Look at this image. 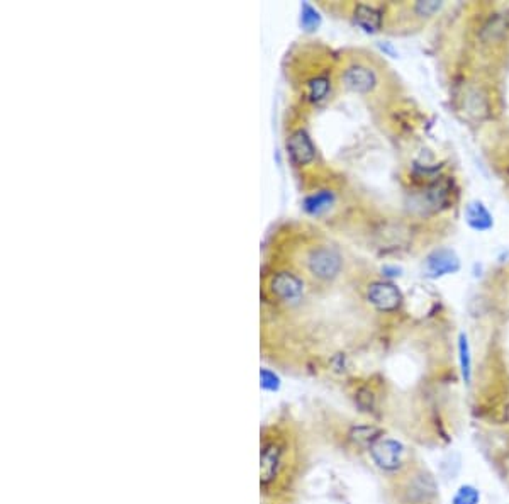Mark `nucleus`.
<instances>
[{
	"instance_id": "f257e3e1",
	"label": "nucleus",
	"mask_w": 509,
	"mask_h": 504,
	"mask_svg": "<svg viewBox=\"0 0 509 504\" xmlns=\"http://www.w3.org/2000/svg\"><path fill=\"white\" fill-rule=\"evenodd\" d=\"M306 269L318 280L328 282L340 276L343 269V258L335 248L319 245L313 247L306 255Z\"/></svg>"
},
{
	"instance_id": "f03ea898",
	"label": "nucleus",
	"mask_w": 509,
	"mask_h": 504,
	"mask_svg": "<svg viewBox=\"0 0 509 504\" xmlns=\"http://www.w3.org/2000/svg\"><path fill=\"white\" fill-rule=\"evenodd\" d=\"M367 299L375 309L382 311V313H394L402 304L401 290L394 284L384 280H375L368 284Z\"/></svg>"
},
{
	"instance_id": "7ed1b4c3",
	"label": "nucleus",
	"mask_w": 509,
	"mask_h": 504,
	"mask_svg": "<svg viewBox=\"0 0 509 504\" xmlns=\"http://www.w3.org/2000/svg\"><path fill=\"white\" fill-rule=\"evenodd\" d=\"M343 85L355 93H371L379 85L377 73L363 63H352L343 70Z\"/></svg>"
},
{
	"instance_id": "20e7f679",
	"label": "nucleus",
	"mask_w": 509,
	"mask_h": 504,
	"mask_svg": "<svg viewBox=\"0 0 509 504\" xmlns=\"http://www.w3.org/2000/svg\"><path fill=\"white\" fill-rule=\"evenodd\" d=\"M404 446L397 440L380 438L371 446V455L377 465L384 470H397L402 464Z\"/></svg>"
},
{
	"instance_id": "39448f33",
	"label": "nucleus",
	"mask_w": 509,
	"mask_h": 504,
	"mask_svg": "<svg viewBox=\"0 0 509 504\" xmlns=\"http://www.w3.org/2000/svg\"><path fill=\"white\" fill-rule=\"evenodd\" d=\"M270 290L284 302H297L304 294V282L295 273L278 272L270 280Z\"/></svg>"
},
{
	"instance_id": "423d86ee",
	"label": "nucleus",
	"mask_w": 509,
	"mask_h": 504,
	"mask_svg": "<svg viewBox=\"0 0 509 504\" xmlns=\"http://www.w3.org/2000/svg\"><path fill=\"white\" fill-rule=\"evenodd\" d=\"M287 151L295 165L306 167L316 160V148L309 134L304 129H295L287 139Z\"/></svg>"
},
{
	"instance_id": "0eeeda50",
	"label": "nucleus",
	"mask_w": 509,
	"mask_h": 504,
	"mask_svg": "<svg viewBox=\"0 0 509 504\" xmlns=\"http://www.w3.org/2000/svg\"><path fill=\"white\" fill-rule=\"evenodd\" d=\"M406 499L411 504H425L428 503L434 494H437V484L434 479L428 472H416L409 479L406 486Z\"/></svg>"
},
{
	"instance_id": "6e6552de",
	"label": "nucleus",
	"mask_w": 509,
	"mask_h": 504,
	"mask_svg": "<svg viewBox=\"0 0 509 504\" xmlns=\"http://www.w3.org/2000/svg\"><path fill=\"white\" fill-rule=\"evenodd\" d=\"M509 34V11L494 14L487 19V22L482 26L480 38L486 43H494V41L504 39Z\"/></svg>"
},
{
	"instance_id": "1a4fd4ad",
	"label": "nucleus",
	"mask_w": 509,
	"mask_h": 504,
	"mask_svg": "<svg viewBox=\"0 0 509 504\" xmlns=\"http://www.w3.org/2000/svg\"><path fill=\"white\" fill-rule=\"evenodd\" d=\"M278 465H281V448L275 444L264 446L260 458V472H262V484H269L277 475Z\"/></svg>"
},
{
	"instance_id": "9d476101",
	"label": "nucleus",
	"mask_w": 509,
	"mask_h": 504,
	"mask_svg": "<svg viewBox=\"0 0 509 504\" xmlns=\"http://www.w3.org/2000/svg\"><path fill=\"white\" fill-rule=\"evenodd\" d=\"M426 269H428L430 276L440 277V276H445V273H450V272H455V270H458V260L451 252L442 250V252H434L433 255L428 258Z\"/></svg>"
},
{
	"instance_id": "9b49d317",
	"label": "nucleus",
	"mask_w": 509,
	"mask_h": 504,
	"mask_svg": "<svg viewBox=\"0 0 509 504\" xmlns=\"http://www.w3.org/2000/svg\"><path fill=\"white\" fill-rule=\"evenodd\" d=\"M382 12L375 7L367 6V4H359L353 11V19L355 22L367 32H375L382 27Z\"/></svg>"
},
{
	"instance_id": "f8f14e48",
	"label": "nucleus",
	"mask_w": 509,
	"mask_h": 504,
	"mask_svg": "<svg viewBox=\"0 0 509 504\" xmlns=\"http://www.w3.org/2000/svg\"><path fill=\"white\" fill-rule=\"evenodd\" d=\"M458 358H460V370L465 384L472 382V355H470V345L469 338L465 333L460 335L458 338Z\"/></svg>"
},
{
	"instance_id": "ddd939ff",
	"label": "nucleus",
	"mask_w": 509,
	"mask_h": 504,
	"mask_svg": "<svg viewBox=\"0 0 509 504\" xmlns=\"http://www.w3.org/2000/svg\"><path fill=\"white\" fill-rule=\"evenodd\" d=\"M350 438L356 445H373L380 440V429L375 426H356L350 432Z\"/></svg>"
},
{
	"instance_id": "4468645a",
	"label": "nucleus",
	"mask_w": 509,
	"mask_h": 504,
	"mask_svg": "<svg viewBox=\"0 0 509 504\" xmlns=\"http://www.w3.org/2000/svg\"><path fill=\"white\" fill-rule=\"evenodd\" d=\"M467 214H469V223L475 229H480V231H482V229H489L492 226L491 214L487 212V209L484 207L482 204H477V202L470 204L469 212H467Z\"/></svg>"
},
{
	"instance_id": "2eb2a0df",
	"label": "nucleus",
	"mask_w": 509,
	"mask_h": 504,
	"mask_svg": "<svg viewBox=\"0 0 509 504\" xmlns=\"http://www.w3.org/2000/svg\"><path fill=\"white\" fill-rule=\"evenodd\" d=\"M330 92V79L326 75H318L307 84V96L313 102L323 101Z\"/></svg>"
},
{
	"instance_id": "dca6fc26",
	"label": "nucleus",
	"mask_w": 509,
	"mask_h": 504,
	"mask_svg": "<svg viewBox=\"0 0 509 504\" xmlns=\"http://www.w3.org/2000/svg\"><path fill=\"white\" fill-rule=\"evenodd\" d=\"M331 202H333V194H331L330 190H321V192H318V194L309 195V198L306 199V202H304V206H306V209L309 212L318 214V212H321L323 209H326L328 206H330Z\"/></svg>"
},
{
	"instance_id": "f3484780",
	"label": "nucleus",
	"mask_w": 509,
	"mask_h": 504,
	"mask_svg": "<svg viewBox=\"0 0 509 504\" xmlns=\"http://www.w3.org/2000/svg\"><path fill=\"white\" fill-rule=\"evenodd\" d=\"M480 494L474 486H462L453 496L451 504H479Z\"/></svg>"
},
{
	"instance_id": "a211bd4d",
	"label": "nucleus",
	"mask_w": 509,
	"mask_h": 504,
	"mask_svg": "<svg viewBox=\"0 0 509 504\" xmlns=\"http://www.w3.org/2000/svg\"><path fill=\"white\" fill-rule=\"evenodd\" d=\"M355 396H356L355 397L356 404L360 406V409H362V411L368 413V411H372L373 408H375V396H373V392L371 391V389H367V387L359 389V392H356Z\"/></svg>"
},
{
	"instance_id": "6ab92c4d",
	"label": "nucleus",
	"mask_w": 509,
	"mask_h": 504,
	"mask_svg": "<svg viewBox=\"0 0 509 504\" xmlns=\"http://www.w3.org/2000/svg\"><path fill=\"white\" fill-rule=\"evenodd\" d=\"M442 2H418L414 4V12L421 15V18H431V15L437 14L442 9Z\"/></svg>"
},
{
	"instance_id": "aec40b11",
	"label": "nucleus",
	"mask_w": 509,
	"mask_h": 504,
	"mask_svg": "<svg viewBox=\"0 0 509 504\" xmlns=\"http://www.w3.org/2000/svg\"><path fill=\"white\" fill-rule=\"evenodd\" d=\"M260 379H262V387L266 389V391H277V389L281 387V379H278L273 372L266 370V368L260 372Z\"/></svg>"
},
{
	"instance_id": "412c9836",
	"label": "nucleus",
	"mask_w": 509,
	"mask_h": 504,
	"mask_svg": "<svg viewBox=\"0 0 509 504\" xmlns=\"http://www.w3.org/2000/svg\"><path fill=\"white\" fill-rule=\"evenodd\" d=\"M318 22H319L318 12H316L311 6L304 4L302 6V26L313 30L314 26H318Z\"/></svg>"
}]
</instances>
